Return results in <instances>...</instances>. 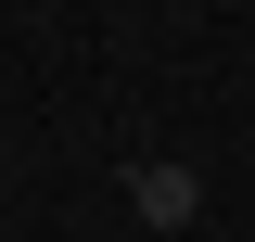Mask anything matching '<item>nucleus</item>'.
Here are the masks:
<instances>
[{"label": "nucleus", "instance_id": "nucleus-1", "mask_svg": "<svg viewBox=\"0 0 255 242\" xmlns=\"http://www.w3.org/2000/svg\"><path fill=\"white\" fill-rule=\"evenodd\" d=\"M128 217H140V230H191V217H204V179H191V166H128Z\"/></svg>", "mask_w": 255, "mask_h": 242}]
</instances>
